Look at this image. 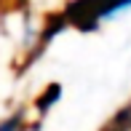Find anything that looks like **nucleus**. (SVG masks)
Here are the masks:
<instances>
[{
  "label": "nucleus",
  "mask_w": 131,
  "mask_h": 131,
  "mask_svg": "<svg viewBox=\"0 0 131 131\" xmlns=\"http://www.w3.org/2000/svg\"><path fill=\"white\" fill-rule=\"evenodd\" d=\"M131 8V0H75L67 5L64 19L78 29H96V24L107 16H115L118 11Z\"/></svg>",
  "instance_id": "f257e3e1"
},
{
  "label": "nucleus",
  "mask_w": 131,
  "mask_h": 131,
  "mask_svg": "<svg viewBox=\"0 0 131 131\" xmlns=\"http://www.w3.org/2000/svg\"><path fill=\"white\" fill-rule=\"evenodd\" d=\"M59 96H62V86H59V83H51V86L35 99V107H38L40 112H46V110H51V107L59 102Z\"/></svg>",
  "instance_id": "f03ea898"
},
{
  "label": "nucleus",
  "mask_w": 131,
  "mask_h": 131,
  "mask_svg": "<svg viewBox=\"0 0 131 131\" xmlns=\"http://www.w3.org/2000/svg\"><path fill=\"white\" fill-rule=\"evenodd\" d=\"M128 128H131V107L121 110V112L110 121V126H107L104 131H128Z\"/></svg>",
  "instance_id": "7ed1b4c3"
},
{
  "label": "nucleus",
  "mask_w": 131,
  "mask_h": 131,
  "mask_svg": "<svg viewBox=\"0 0 131 131\" xmlns=\"http://www.w3.org/2000/svg\"><path fill=\"white\" fill-rule=\"evenodd\" d=\"M16 126H19V118H8L0 123V131H16Z\"/></svg>",
  "instance_id": "20e7f679"
}]
</instances>
